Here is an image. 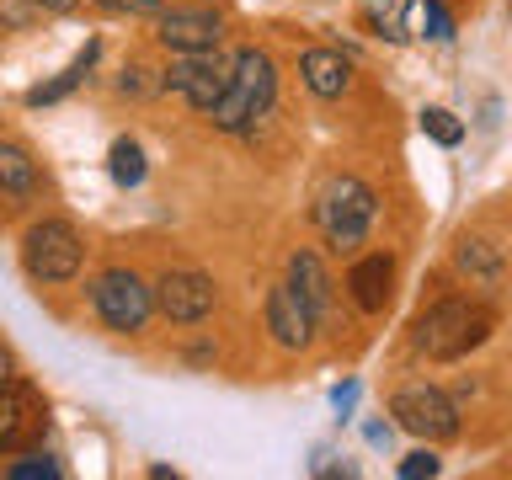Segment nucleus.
I'll return each instance as SVG.
<instances>
[{
  "instance_id": "f257e3e1",
  "label": "nucleus",
  "mask_w": 512,
  "mask_h": 480,
  "mask_svg": "<svg viewBox=\"0 0 512 480\" xmlns=\"http://www.w3.org/2000/svg\"><path fill=\"white\" fill-rule=\"evenodd\" d=\"M272 96H278V64H272L262 48H240V54L230 59V86H224V96L208 112H214L219 128H246L251 118H262V112L272 107Z\"/></svg>"
},
{
  "instance_id": "f03ea898",
  "label": "nucleus",
  "mask_w": 512,
  "mask_h": 480,
  "mask_svg": "<svg viewBox=\"0 0 512 480\" xmlns=\"http://www.w3.org/2000/svg\"><path fill=\"white\" fill-rule=\"evenodd\" d=\"M374 214H379V198L368 182H358V176H336L315 203V224H320V235H326L331 251H358Z\"/></svg>"
},
{
  "instance_id": "7ed1b4c3",
  "label": "nucleus",
  "mask_w": 512,
  "mask_h": 480,
  "mask_svg": "<svg viewBox=\"0 0 512 480\" xmlns=\"http://www.w3.org/2000/svg\"><path fill=\"white\" fill-rule=\"evenodd\" d=\"M80 262H86V240L70 219H38L32 230L22 235V267L32 283H70Z\"/></svg>"
},
{
  "instance_id": "20e7f679",
  "label": "nucleus",
  "mask_w": 512,
  "mask_h": 480,
  "mask_svg": "<svg viewBox=\"0 0 512 480\" xmlns=\"http://www.w3.org/2000/svg\"><path fill=\"white\" fill-rule=\"evenodd\" d=\"M91 304H96V315H102L107 331L134 336V331L150 326V315H155V288L144 283L134 267H107L102 278L91 283Z\"/></svg>"
},
{
  "instance_id": "39448f33",
  "label": "nucleus",
  "mask_w": 512,
  "mask_h": 480,
  "mask_svg": "<svg viewBox=\"0 0 512 480\" xmlns=\"http://www.w3.org/2000/svg\"><path fill=\"white\" fill-rule=\"evenodd\" d=\"M486 326L491 320L480 315L475 304L443 299L416 320V347H422L427 358H459V352H470L475 342H486Z\"/></svg>"
},
{
  "instance_id": "423d86ee",
  "label": "nucleus",
  "mask_w": 512,
  "mask_h": 480,
  "mask_svg": "<svg viewBox=\"0 0 512 480\" xmlns=\"http://www.w3.org/2000/svg\"><path fill=\"white\" fill-rule=\"evenodd\" d=\"M390 416H395V427H406V432H416V438H427V443L459 438L454 400H448L443 390H432V384H411V390H400L390 400Z\"/></svg>"
},
{
  "instance_id": "0eeeda50",
  "label": "nucleus",
  "mask_w": 512,
  "mask_h": 480,
  "mask_svg": "<svg viewBox=\"0 0 512 480\" xmlns=\"http://www.w3.org/2000/svg\"><path fill=\"white\" fill-rule=\"evenodd\" d=\"M155 304H160V315L176 320V326H198V320L214 315V304H219V288L208 272H192V267H171L166 278L155 283Z\"/></svg>"
},
{
  "instance_id": "6e6552de",
  "label": "nucleus",
  "mask_w": 512,
  "mask_h": 480,
  "mask_svg": "<svg viewBox=\"0 0 512 480\" xmlns=\"http://www.w3.org/2000/svg\"><path fill=\"white\" fill-rule=\"evenodd\" d=\"M166 91H176V96H187L198 112H208L224 96V86H230V64L219 59V48H203V54H182L166 70V80H160Z\"/></svg>"
},
{
  "instance_id": "1a4fd4ad",
  "label": "nucleus",
  "mask_w": 512,
  "mask_h": 480,
  "mask_svg": "<svg viewBox=\"0 0 512 480\" xmlns=\"http://www.w3.org/2000/svg\"><path fill=\"white\" fill-rule=\"evenodd\" d=\"M224 16L208 6H166L155 22V38L171 48V54H203V48H219Z\"/></svg>"
},
{
  "instance_id": "9d476101",
  "label": "nucleus",
  "mask_w": 512,
  "mask_h": 480,
  "mask_svg": "<svg viewBox=\"0 0 512 480\" xmlns=\"http://www.w3.org/2000/svg\"><path fill=\"white\" fill-rule=\"evenodd\" d=\"M267 331H272V342L288 347V352H304L315 342V315H310V304H304L288 283H278L267 294Z\"/></svg>"
},
{
  "instance_id": "9b49d317",
  "label": "nucleus",
  "mask_w": 512,
  "mask_h": 480,
  "mask_svg": "<svg viewBox=\"0 0 512 480\" xmlns=\"http://www.w3.org/2000/svg\"><path fill=\"white\" fill-rule=\"evenodd\" d=\"M390 278H395V262H390L384 251L363 256V262H352V272H347L352 304H358L363 315H379L384 304H390Z\"/></svg>"
},
{
  "instance_id": "f8f14e48",
  "label": "nucleus",
  "mask_w": 512,
  "mask_h": 480,
  "mask_svg": "<svg viewBox=\"0 0 512 480\" xmlns=\"http://www.w3.org/2000/svg\"><path fill=\"white\" fill-rule=\"evenodd\" d=\"M299 75H304V86H310L315 96H326V102L347 96V86H352V64L336 54V48H304Z\"/></svg>"
},
{
  "instance_id": "ddd939ff",
  "label": "nucleus",
  "mask_w": 512,
  "mask_h": 480,
  "mask_svg": "<svg viewBox=\"0 0 512 480\" xmlns=\"http://www.w3.org/2000/svg\"><path fill=\"white\" fill-rule=\"evenodd\" d=\"M288 288L310 304V315H331V272L320 267V256L315 251H294L288 256Z\"/></svg>"
},
{
  "instance_id": "4468645a",
  "label": "nucleus",
  "mask_w": 512,
  "mask_h": 480,
  "mask_svg": "<svg viewBox=\"0 0 512 480\" xmlns=\"http://www.w3.org/2000/svg\"><path fill=\"white\" fill-rule=\"evenodd\" d=\"M43 187V171H38V160H32L27 144H16L6 139L0 144V192H11V198H32V192Z\"/></svg>"
},
{
  "instance_id": "2eb2a0df",
  "label": "nucleus",
  "mask_w": 512,
  "mask_h": 480,
  "mask_svg": "<svg viewBox=\"0 0 512 480\" xmlns=\"http://www.w3.org/2000/svg\"><path fill=\"white\" fill-rule=\"evenodd\" d=\"M96 54H102V43L91 38V43H86V48H80V54H75V64H70V70H64V75H54V80H48V86H32V91H27V107H43V102H59V96H70V91L80 86V80L91 75Z\"/></svg>"
},
{
  "instance_id": "dca6fc26",
  "label": "nucleus",
  "mask_w": 512,
  "mask_h": 480,
  "mask_svg": "<svg viewBox=\"0 0 512 480\" xmlns=\"http://www.w3.org/2000/svg\"><path fill=\"white\" fill-rule=\"evenodd\" d=\"M454 262H459V272H470V278H480V283L502 278V246H491L486 235H464L459 251H454Z\"/></svg>"
},
{
  "instance_id": "f3484780",
  "label": "nucleus",
  "mask_w": 512,
  "mask_h": 480,
  "mask_svg": "<svg viewBox=\"0 0 512 480\" xmlns=\"http://www.w3.org/2000/svg\"><path fill=\"white\" fill-rule=\"evenodd\" d=\"M27 422H32V416H27V395L16 390L11 379H0V454H11V448L27 438Z\"/></svg>"
},
{
  "instance_id": "a211bd4d",
  "label": "nucleus",
  "mask_w": 512,
  "mask_h": 480,
  "mask_svg": "<svg viewBox=\"0 0 512 480\" xmlns=\"http://www.w3.org/2000/svg\"><path fill=\"white\" fill-rule=\"evenodd\" d=\"M107 176H112L118 187H139V182H144V150H139V139H112Z\"/></svg>"
},
{
  "instance_id": "6ab92c4d",
  "label": "nucleus",
  "mask_w": 512,
  "mask_h": 480,
  "mask_svg": "<svg viewBox=\"0 0 512 480\" xmlns=\"http://www.w3.org/2000/svg\"><path fill=\"white\" fill-rule=\"evenodd\" d=\"M406 11H411V0H374V6H368V22H374L390 43H400L406 38Z\"/></svg>"
},
{
  "instance_id": "aec40b11",
  "label": "nucleus",
  "mask_w": 512,
  "mask_h": 480,
  "mask_svg": "<svg viewBox=\"0 0 512 480\" xmlns=\"http://www.w3.org/2000/svg\"><path fill=\"white\" fill-rule=\"evenodd\" d=\"M422 134H427L432 144H443V150H454V144L464 139V123H459L448 107H427V112H422Z\"/></svg>"
},
{
  "instance_id": "412c9836",
  "label": "nucleus",
  "mask_w": 512,
  "mask_h": 480,
  "mask_svg": "<svg viewBox=\"0 0 512 480\" xmlns=\"http://www.w3.org/2000/svg\"><path fill=\"white\" fill-rule=\"evenodd\" d=\"M416 22H422V38H432V43L454 38V16H448L438 0H422V6H416Z\"/></svg>"
},
{
  "instance_id": "4be33fe9",
  "label": "nucleus",
  "mask_w": 512,
  "mask_h": 480,
  "mask_svg": "<svg viewBox=\"0 0 512 480\" xmlns=\"http://www.w3.org/2000/svg\"><path fill=\"white\" fill-rule=\"evenodd\" d=\"M6 480H59V464L48 459V454H27V459H16Z\"/></svg>"
},
{
  "instance_id": "5701e85b",
  "label": "nucleus",
  "mask_w": 512,
  "mask_h": 480,
  "mask_svg": "<svg viewBox=\"0 0 512 480\" xmlns=\"http://www.w3.org/2000/svg\"><path fill=\"white\" fill-rule=\"evenodd\" d=\"M438 470H443V464H438V454H432V448H416V454L400 459V480H432Z\"/></svg>"
},
{
  "instance_id": "b1692460",
  "label": "nucleus",
  "mask_w": 512,
  "mask_h": 480,
  "mask_svg": "<svg viewBox=\"0 0 512 480\" xmlns=\"http://www.w3.org/2000/svg\"><path fill=\"white\" fill-rule=\"evenodd\" d=\"M112 11H139V16H160L166 11V0H107Z\"/></svg>"
},
{
  "instance_id": "393cba45",
  "label": "nucleus",
  "mask_w": 512,
  "mask_h": 480,
  "mask_svg": "<svg viewBox=\"0 0 512 480\" xmlns=\"http://www.w3.org/2000/svg\"><path fill=\"white\" fill-rule=\"evenodd\" d=\"M32 6H38V11H54V16H64V11H75L80 0H32Z\"/></svg>"
},
{
  "instance_id": "a878e982",
  "label": "nucleus",
  "mask_w": 512,
  "mask_h": 480,
  "mask_svg": "<svg viewBox=\"0 0 512 480\" xmlns=\"http://www.w3.org/2000/svg\"><path fill=\"white\" fill-rule=\"evenodd\" d=\"M368 443H374V448L390 443V422H368Z\"/></svg>"
},
{
  "instance_id": "bb28decb",
  "label": "nucleus",
  "mask_w": 512,
  "mask_h": 480,
  "mask_svg": "<svg viewBox=\"0 0 512 480\" xmlns=\"http://www.w3.org/2000/svg\"><path fill=\"white\" fill-rule=\"evenodd\" d=\"M352 400H358V390H352V384H342V390H336V411H352Z\"/></svg>"
},
{
  "instance_id": "cd10ccee",
  "label": "nucleus",
  "mask_w": 512,
  "mask_h": 480,
  "mask_svg": "<svg viewBox=\"0 0 512 480\" xmlns=\"http://www.w3.org/2000/svg\"><path fill=\"white\" fill-rule=\"evenodd\" d=\"M0 379H11V358H6V352H0Z\"/></svg>"
}]
</instances>
